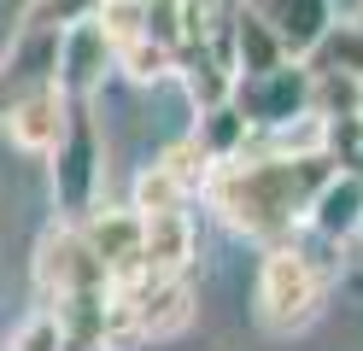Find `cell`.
<instances>
[{
    "instance_id": "cell-8",
    "label": "cell",
    "mask_w": 363,
    "mask_h": 351,
    "mask_svg": "<svg viewBox=\"0 0 363 351\" xmlns=\"http://www.w3.org/2000/svg\"><path fill=\"white\" fill-rule=\"evenodd\" d=\"M199 257V228H194V211H152L141 217V269L147 275H188Z\"/></svg>"
},
{
    "instance_id": "cell-15",
    "label": "cell",
    "mask_w": 363,
    "mask_h": 351,
    "mask_svg": "<svg viewBox=\"0 0 363 351\" xmlns=\"http://www.w3.org/2000/svg\"><path fill=\"white\" fill-rule=\"evenodd\" d=\"M229 53H235V77H258V70H276V65L287 59V53H281V41L269 35L252 12H246V0H240V12H235Z\"/></svg>"
},
{
    "instance_id": "cell-11",
    "label": "cell",
    "mask_w": 363,
    "mask_h": 351,
    "mask_svg": "<svg viewBox=\"0 0 363 351\" xmlns=\"http://www.w3.org/2000/svg\"><path fill=\"white\" fill-rule=\"evenodd\" d=\"M106 70H111V47H106L94 18L59 35V82H65L71 100H94L100 82H106Z\"/></svg>"
},
{
    "instance_id": "cell-10",
    "label": "cell",
    "mask_w": 363,
    "mask_h": 351,
    "mask_svg": "<svg viewBox=\"0 0 363 351\" xmlns=\"http://www.w3.org/2000/svg\"><path fill=\"white\" fill-rule=\"evenodd\" d=\"M363 223V170H334L305 211V228L328 246H346Z\"/></svg>"
},
{
    "instance_id": "cell-20",
    "label": "cell",
    "mask_w": 363,
    "mask_h": 351,
    "mask_svg": "<svg viewBox=\"0 0 363 351\" xmlns=\"http://www.w3.org/2000/svg\"><path fill=\"white\" fill-rule=\"evenodd\" d=\"M346 246H357V257H352V264H363V223H357V234H352Z\"/></svg>"
},
{
    "instance_id": "cell-5",
    "label": "cell",
    "mask_w": 363,
    "mask_h": 351,
    "mask_svg": "<svg viewBox=\"0 0 363 351\" xmlns=\"http://www.w3.org/2000/svg\"><path fill=\"white\" fill-rule=\"evenodd\" d=\"M235 111L252 129H287L293 117L311 111V70L305 59H281L276 70H258V77H235Z\"/></svg>"
},
{
    "instance_id": "cell-13",
    "label": "cell",
    "mask_w": 363,
    "mask_h": 351,
    "mask_svg": "<svg viewBox=\"0 0 363 351\" xmlns=\"http://www.w3.org/2000/svg\"><path fill=\"white\" fill-rule=\"evenodd\" d=\"M111 70H123L141 88H158V82L176 77V47L164 35H152V30H135L123 41H111Z\"/></svg>"
},
{
    "instance_id": "cell-17",
    "label": "cell",
    "mask_w": 363,
    "mask_h": 351,
    "mask_svg": "<svg viewBox=\"0 0 363 351\" xmlns=\"http://www.w3.org/2000/svg\"><path fill=\"white\" fill-rule=\"evenodd\" d=\"M188 199H194V194H188V187H182L158 158L141 164V176H135V194H129V205L141 211V217H152V211H182Z\"/></svg>"
},
{
    "instance_id": "cell-14",
    "label": "cell",
    "mask_w": 363,
    "mask_h": 351,
    "mask_svg": "<svg viewBox=\"0 0 363 351\" xmlns=\"http://www.w3.org/2000/svg\"><path fill=\"white\" fill-rule=\"evenodd\" d=\"M311 70H334V77H357L363 82V23L357 18H334L328 35L305 53Z\"/></svg>"
},
{
    "instance_id": "cell-7",
    "label": "cell",
    "mask_w": 363,
    "mask_h": 351,
    "mask_svg": "<svg viewBox=\"0 0 363 351\" xmlns=\"http://www.w3.org/2000/svg\"><path fill=\"white\" fill-rule=\"evenodd\" d=\"M77 234H82V246L100 257L106 281L147 275L141 269V211H135V205H106L100 199L88 217H77Z\"/></svg>"
},
{
    "instance_id": "cell-6",
    "label": "cell",
    "mask_w": 363,
    "mask_h": 351,
    "mask_svg": "<svg viewBox=\"0 0 363 351\" xmlns=\"http://www.w3.org/2000/svg\"><path fill=\"white\" fill-rule=\"evenodd\" d=\"M65 117H71V94H65V82L59 77H41V82H30L6 106L0 135H6V147H18L24 158H48L59 147V135H65Z\"/></svg>"
},
{
    "instance_id": "cell-1",
    "label": "cell",
    "mask_w": 363,
    "mask_h": 351,
    "mask_svg": "<svg viewBox=\"0 0 363 351\" xmlns=\"http://www.w3.org/2000/svg\"><path fill=\"white\" fill-rule=\"evenodd\" d=\"M340 170L328 147L316 152H258L246 147L235 158L211 164L206 176V205L229 223L240 240H258V246H276V240H293L305 228V211L316 199V187Z\"/></svg>"
},
{
    "instance_id": "cell-4",
    "label": "cell",
    "mask_w": 363,
    "mask_h": 351,
    "mask_svg": "<svg viewBox=\"0 0 363 351\" xmlns=\"http://www.w3.org/2000/svg\"><path fill=\"white\" fill-rule=\"evenodd\" d=\"M35 293H41L48 311L53 304H71V299L106 293V269H100V257L82 246L77 223H53L41 234V246H35Z\"/></svg>"
},
{
    "instance_id": "cell-12",
    "label": "cell",
    "mask_w": 363,
    "mask_h": 351,
    "mask_svg": "<svg viewBox=\"0 0 363 351\" xmlns=\"http://www.w3.org/2000/svg\"><path fill=\"white\" fill-rule=\"evenodd\" d=\"M176 82L188 88L194 111H211L235 94V65L211 41H176Z\"/></svg>"
},
{
    "instance_id": "cell-2",
    "label": "cell",
    "mask_w": 363,
    "mask_h": 351,
    "mask_svg": "<svg viewBox=\"0 0 363 351\" xmlns=\"http://www.w3.org/2000/svg\"><path fill=\"white\" fill-rule=\"evenodd\" d=\"M328 304V264H316V252L299 240H276L258 257V281H252V316L264 334L293 340L323 316Z\"/></svg>"
},
{
    "instance_id": "cell-18",
    "label": "cell",
    "mask_w": 363,
    "mask_h": 351,
    "mask_svg": "<svg viewBox=\"0 0 363 351\" xmlns=\"http://www.w3.org/2000/svg\"><path fill=\"white\" fill-rule=\"evenodd\" d=\"M158 164H164V170L188 187V194L199 199V187H206V176H211V158H206V147H199L194 135H182V140H170L164 152H158Z\"/></svg>"
},
{
    "instance_id": "cell-3",
    "label": "cell",
    "mask_w": 363,
    "mask_h": 351,
    "mask_svg": "<svg viewBox=\"0 0 363 351\" xmlns=\"http://www.w3.org/2000/svg\"><path fill=\"white\" fill-rule=\"evenodd\" d=\"M53 158V211L59 223H77L100 205L106 194V129H100V106L94 100H71V117H65V135Z\"/></svg>"
},
{
    "instance_id": "cell-16",
    "label": "cell",
    "mask_w": 363,
    "mask_h": 351,
    "mask_svg": "<svg viewBox=\"0 0 363 351\" xmlns=\"http://www.w3.org/2000/svg\"><path fill=\"white\" fill-rule=\"evenodd\" d=\"M246 135H252V123L235 111V100H223V106H211V111H199V129H194V140L206 147V158L211 164H223V158H235L240 147H246Z\"/></svg>"
},
{
    "instance_id": "cell-19",
    "label": "cell",
    "mask_w": 363,
    "mask_h": 351,
    "mask_svg": "<svg viewBox=\"0 0 363 351\" xmlns=\"http://www.w3.org/2000/svg\"><path fill=\"white\" fill-rule=\"evenodd\" d=\"M100 12V0H30L24 6V18L18 23H35V30H77V23H88Z\"/></svg>"
},
{
    "instance_id": "cell-9",
    "label": "cell",
    "mask_w": 363,
    "mask_h": 351,
    "mask_svg": "<svg viewBox=\"0 0 363 351\" xmlns=\"http://www.w3.org/2000/svg\"><path fill=\"white\" fill-rule=\"evenodd\" d=\"M246 12H252L269 35L281 41L287 59H305L316 41L328 35L334 23V0H246Z\"/></svg>"
}]
</instances>
